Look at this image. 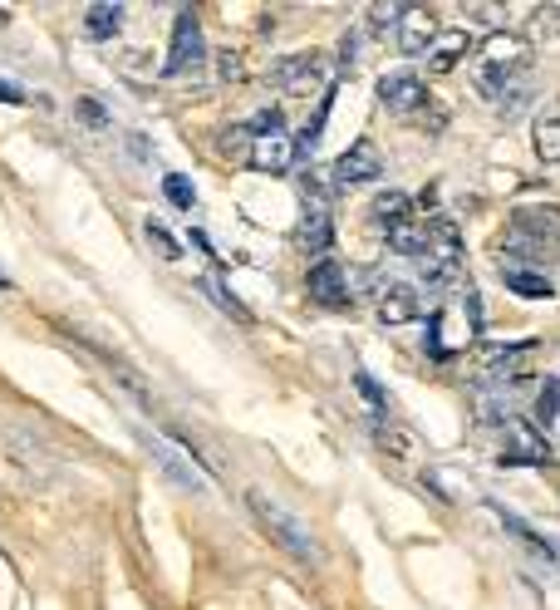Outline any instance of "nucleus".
Listing matches in <instances>:
<instances>
[{"label": "nucleus", "instance_id": "24", "mask_svg": "<svg viewBox=\"0 0 560 610\" xmlns=\"http://www.w3.org/2000/svg\"><path fill=\"white\" fill-rule=\"evenodd\" d=\"M202 291H207V301L217 305L222 315H231L236 325H251V310H246V305L236 301V296L226 291V286H222V281H217V276H202Z\"/></svg>", "mask_w": 560, "mask_h": 610}, {"label": "nucleus", "instance_id": "1", "mask_svg": "<svg viewBox=\"0 0 560 610\" xmlns=\"http://www.w3.org/2000/svg\"><path fill=\"white\" fill-rule=\"evenodd\" d=\"M531 69V40L516 35V30H492L482 40V55H477V69H472V84L482 99H502L511 84H521Z\"/></svg>", "mask_w": 560, "mask_h": 610}, {"label": "nucleus", "instance_id": "4", "mask_svg": "<svg viewBox=\"0 0 560 610\" xmlns=\"http://www.w3.org/2000/svg\"><path fill=\"white\" fill-rule=\"evenodd\" d=\"M246 507L256 512V522L266 527V537L276 542L280 551H290V556H300V561H315V542H310V532H305V522L295 517V512H285L276 497H266V492H246Z\"/></svg>", "mask_w": 560, "mask_h": 610}, {"label": "nucleus", "instance_id": "16", "mask_svg": "<svg viewBox=\"0 0 560 610\" xmlns=\"http://www.w3.org/2000/svg\"><path fill=\"white\" fill-rule=\"evenodd\" d=\"M506 227H516V232H531V237H546V242H556V237H560V207H556V202L516 207Z\"/></svg>", "mask_w": 560, "mask_h": 610}, {"label": "nucleus", "instance_id": "12", "mask_svg": "<svg viewBox=\"0 0 560 610\" xmlns=\"http://www.w3.org/2000/svg\"><path fill=\"white\" fill-rule=\"evenodd\" d=\"M246 163H251L256 173H290V163H295V138H290V133H261V138L251 143Z\"/></svg>", "mask_w": 560, "mask_h": 610}, {"label": "nucleus", "instance_id": "25", "mask_svg": "<svg viewBox=\"0 0 560 610\" xmlns=\"http://www.w3.org/2000/svg\"><path fill=\"white\" fill-rule=\"evenodd\" d=\"M251 143H256V138H251V128H246V123H231V128H222V133H217V153H222V158H231V163H246Z\"/></svg>", "mask_w": 560, "mask_h": 610}, {"label": "nucleus", "instance_id": "7", "mask_svg": "<svg viewBox=\"0 0 560 610\" xmlns=\"http://www.w3.org/2000/svg\"><path fill=\"white\" fill-rule=\"evenodd\" d=\"M379 178H384V158H379V148H374L369 138L349 143V148L339 153L335 163H330V183H339V187L379 183Z\"/></svg>", "mask_w": 560, "mask_h": 610}, {"label": "nucleus", "instance_id": "5", "mask_svg": "<svg viewBox=\"0 0 560 610\" xmlns=\"http://www.w3.org/2000/svg\"><path fill=\"white\" fill-rule=\"evenodd\" d=\"M202 64H207V40H202L197 10L182 5L177 20H172V40H168V64H163V74H168V79H182V74H197Z\"/></svg>", "mask_w": 560, "mask_h": 610}, {"label": "nucleus", "instance_id": "19", "mask_svg": "<svg viewBox=\"0 0 560 610\" xmlns=\"http://www.w3.org/2000/svg\"><path fill=\"white\" fill-rule=\"evenodd\" d=\"M118 30H123V5L99 0V5L84 10V35H89V40H113Z\"/></svg>", "mask_w": 560, "mask_h": 610}, {"label": "nucleus", "instance_id": "15", "mask_svg": "<svg viewBox=\"0 0 560 610\" xmlns=\"http://www.w3.org/2000/svg\"><path fill=\"white\" fill-rule=\"evenodd\" d=\"M295 246L310 251L315 261L330 256V246H335V212H315V207H305V217L295 222Z\"/></svg>", "mask_w": 560, "mask_h": 610}, {"label": "nucleus", "instance_id": "10", "mask_svg": "<svg viewBox=\"0 0 560 610\" xmlns=\"http://www.w3.org/2000/svg\"><path fill=\"white\" fill-rule=\"evenodd\" d=\"M467 55H472V30L452 25V30H438V40L423 50V69H428V74H452Z\"/></svg>", "mask_w": 560, "mask_h": 610}, {"label": "nucleus", "instance_id": "11", "mask_svg": "<svg viewBox=\"0 0 560 610\" xmlns=\"http://www.w3.org/2000/svg\"><path fill=\"white\" fill-rule=\"evenodd\" d=\"M374 310H379L384 325H413V320H423L428 305H423V291H418V286H403V281H398V286H384V296H379Z\"/></svg>", "mask_w": 560, "mask_h": 610}, {"label": "nucleus", "instance_id": "27", "mask_svg": "<svg viewBox=\"0 0 560 610\" xmlns=\"http://www.w3.org/2000/svg\"><path fill=\"white\" fill-rule=\"evenodd\" d=\"M408 15V5H398V0H379V5H369L364 10V20H369V35H384V30H398V20Z\"/></svg>", "mask_w": 560, "mask_h": 610}, {"label": "nucleus", "instance_id": "20", "mask_svg": "<svg viewBox=\"0 0 560 610\" xmlns=\"http://www.w3.org/2000/svg\"><path fill=\"white\" fill-rule=\"evenodd\" d=\"M497 517H502V527H506V532H511V537H516V542H521L526 551H536L541 561H551V566H560V551L551 547V542H546V537H541L536 527H526L521 517H511V512H502V507H497Z\"/></svg>", "mask_w": 560, "mask_h": 610}, {"label": "nucleus", "instance_id": "29", "mask_svg": "<svg viewBox=\"0 0 560 610\" xmlns=\"http://www.w3.org/2000/svg\"><path fill=\"white\" fill-rule=\"evenodd\" d=\"M374 443H379L389 458H413V438H408V433H398V428H389L384 419L374 424Z\"/></svg>", "mask_w": 560, "mask_h": 610}, {"label": "nucleus", "instance_id": "37", "mask_svg": "<svg viewBox=\"0 0 560 610\" xmlns=\"http://www.w3.org/2000/svg\"><path fill=\"white\" fill-rule=\"evenodd\" d=\"M0 286H5V276H0Z\"/></svg>", "mask_w": 560, "mask_h": 610}, {"label": "nucleus", "instance_id": "3", "mask_svg": "<svg viewBox=\"0 0 560 610\" xmlns=\"http://www.w3.org/2000/svg\"><path fill=\"white\" fill-rule=\"evenodd\" d=\"M379 104L393 109L398 119H423V123H443V99L428 94V84L413 69H398L379 79Z\"/></svg>", "mask_w": 560, "mask_h": 610}, {"label": "nucleus", "instance_id": "8", "mask_svg": "<svg viewBox=\"0 0 560 610\" xmlns=\"http://www.w3.org/2000/svg\"><path fill=\"white\" fill-rule=\"evenodd\" d=\"M305 291H310V301L325 305V310H344V305H349V276H344L339 256H320V261L310 266Z\"/></svg>", "mask_w": 560, "mask_h": 610}, {"label": "nucleus", "instance_id": "18", "mask_svg": "<svg viewBox=\"0 0 560 610\" xmlns=\"http://www.w3.org/2000/svg\"><path fill=\"white\" fill-rule=\"evenodd\" d=\"M433 237H438V227L433 222H403V227H393L389 232V251H398V256H413V261H423L428 251H433Z\"/></svg>", "mask_w": 560, "mask_h": 610}, {"label": "nucleus", "instance_id": "13", "mask_svg": "<svg viewBox=\"0 0 560 610\" xmlns=\"http://www.w3.org/2000/svg\"><path fill=\"white\" fill-rule=\"evenodd\" d=\"M393 40H398V50L403 55H418L423 60V50L438 40V20H433V10H423V5H413L403 20H398V30H393Z\"/></svg>", "mask_w": 560, "mask_h": 610}, {"label": "nucleus", "instance_id": "31", "mask_svg": "<svg viewBox=\"0 0 560 610\" xmlns=\"http://www.w3.org/2000/svg\"><path fill=\"white\" fill-rule=\"evenodd\" d=\"M74 119L84 123V128H109V109H104V99L79 94V99H74Z\"/></svg>", "mask_w": 560, "mask_h": 610}, {"label": "nucleus", "instance_id": "32", "mask_svg": "<svg viewBox=\"0 0 560 610\" xmlns=\"http://www.w3.org/2000/svg\"><path fill=\"white\" fill-rule=\"evenodd\" d=\"M354 384H359V394H364L374 409H389V394H384V384H374V374H364V369H359V374H354Z\"/></svg>", "mask_w": 560, "mask_h": 610}, {"label": "nucleus", "instance_id": "14", "mask_svg": "<svg viewBox=\"0 0 560 610\" xmlns=\"http://www.w3.org/2000/svg\"><path fill=\"white\" fill-rule=\"evenodd\" d=\"M138 438H143V448L158 458V468H163V478H168V483H177L182 492H202L207 488V483H202V473H192V468L177 458V448H172L168 438H153V433H138Z\"/></svg>", "mask_w": 560, "mask_h": 610}, {"label": "nucleus", "instance_id": "22", "mask_svg": "<svg viewBox=\"0 0 560 610\" xmlns=\"http://www.w3.org/2000/svg\"><path fill=\"white\" fill-rule=\"evenodd\" d=\"M531 138H536V158L556 168V163H560V114H541Z\"/></svg>", "mask_w": 560, "mask_h": 610}, {"label": "nucleus", "instance_id": "17", "mask_svg": "<svg viewBox=\"0 0 560 610\" xmlns=\"http://www.w3.org/2000/svg\"><path fill=\"white\" fill-rule=\"evenodd\" d=\"M369 222H374V227H384V232L403 227V222H413V197H408V192H393V187L374 192V202H369Z\"/></svg>", "mask_w": 560, "mask_h": 610}, {"label": "nucleus", "instance_id": "36", "mask_svg": "<svg viewBox=\"0 0 560 610\" xmlns=\"http://www.w3.org/2000/svg\"><path fill=\"white\" fill-rule=\"evenodd\" d=\"M551 428H560V414H556V424H551Z\"/></svg>", "mask_w": 560, "mask_h": 610}, {"label": "nucleus", "instance_id": "6", "mask_svg": "<svg viewBox=\"0 0 560 610\" xmlns=\"http://www.w3.org/2000/svg\"><path fill=\"white\" fill-rule=\"evenodd\" d=\"M497 463H502V468H546V463H556V453H551V438H546L541 428L516 419V424L502 428Z\"/></svg>", "mask_w": 560, "mask_h": 610}, {"label": "nucleus", "instance_id": "2", "mask_svg": "<svg viewBox=\"0 0 560 610\" xmlns=\"http://www.w3.org/2000/svg\"><path fill=\"white\" fill-rule=\"evenodd\" d=\"M428 350L433 355H467L477 340H482V296L477 291H462V296H448L438 305L433 325H428Z\"/></svg>", "mask_w": 560, "mask_h": 610}, {"label": "nucleus", "instance_id": "35", "mask_svg": "<svg viewBox=\"0 0 560 610\" xmlns=\"http://www.w3.org/2000/svg\"><path fill=\"white\" fill-rule=\"evenodd\" d=\"M0 104H25V89L10 84V79H0Z\"/></svg>", "mask_w": 560, "mask_h": 610}, {"label": "nucleus", "instance_id": "26", "mask_svg": "<svg viewBox=\"0 0 560 610\" xmlns=\"http://www.w3.org/2000/svg\"><path fill=\"white\" fill-rule=\"evenodd\" d=\"M143 237H148V246L163 256V261H182V242L172 237L168 227L158 222V217H143Z\"/></svg>", "mask_w": 560, "mask_h": 610}, {"label": "nucleus", "instance_id": "28", "mask_svg": "<svg viewBox=\"0 0 560 610\" xmlns=\"http://www.w3.org/2000/svg\"><path fill=\"white\" fill-rule=\"evenodd\" d=\"M163 197H168L177 212H192V207H197V187H192L187 173H168V178H163Z\"/></svg>", "mask_w": 560, "mask_h": 610}, {"label": "nucleus", "instance_id": "9", "mask_svg": "<svg viewBox=\"0 0 560 610\" xmlns=\"http://www.w3.org/2000/svg\"><path fill=\"white\" fill-rule=\"evenodd\" d=\"M276 84L285 94H315L325 84V55L320 50H305V55H285L276 64Z\"/></svg>", "mask_w": 560, "mask_h": 610}, {"label": "nucleus", "instance_id": "30", "mask_svg": "<svg viewBox=\"0 0 560 610\" xmlns=\"http://www.w3.org/2000/svg\"><path fill=\"white\" fill-rule=\"evenodd\" d=\"M325 119H330V99H325V104H320V109L310 114V123L300 128V138H295V158H305V153H310V148L320 143V133H325Z\"/></svg>", "mask_w": 560, "mask_h": 610}, {"label": "nucleus", "instance_id": "21", "mask_svg": "<svg viewBox=\"0 0 560 610\" xmlns=\"http://www.w3.org/2000/svg\"><path fill=\"white\" fill-rule=\"evenodd\" d=\"M506 291H516V296H531V301H551V276H541V271H502Z\"/></svg>", "mask_w": 560, "mask_h": 610}, {"label": "nucleus", "instance_id": "33", "mask_svg": "<svg viewBox=\"0 0 560 610\" xmlns=\"http://www.w3.org/2000/svg\"><path fill=\"white\" fill-rule=\"evenodd\" d=\"M217 74H222V79H231V84H241V79H246V64H241V55H236V50H222V55H217Z\"/></svg>", "mask_w": 560, "mask_h": 610}, {"label": "nucleus", "instance_id": "34", "mask_svg": "<svg viewBox=\"0 0 560 610\" xmlns=\"http://www.w3.org/2000/svg\"><path fill=\"white\" fill-rule=\"evenodd\" d=\"M536 20H541V35H560V5H546V10H536Z\"/></svg>", "mask_w": 560, "mask_h": 610}, {"label": "nucleus", "instance_id": "23", "mask_svg": "<svg viewBox=\"0 0 560 610\" xmlns=\"http://www.w3.org/2000/svg\"><path fill=\"white\" fill-rule=\"evenodd\" d=\"M556 414H560V379H546V384L536 389V399H531V424L551 428Z\"/></svg>", "mask_w": 560, "mask_h": 610}]
</instances>
